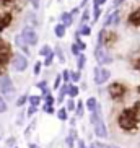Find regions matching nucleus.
I'll list each match as a JSON object with an SVG mask.
<instances>
[{"instance_id": "obj_1", "label": "nucleus", "mask_w": 140, "mask_h": 148, "mask_svg": "<svg viewBox=\"0 0 140 148\" xmlns=\"http://www.w3.org/2000/svg\"><path fill=\"white\" fill-rule=\"evenodd\" d=\"M140 122V103H135L130 108H124L117 116V125L124 132L137 130Z\"/></svg>"}, {"instance_id": "obj_2", "label": "nucleus", "mask_w": 140, "mask_h": 148, "mask_svg": "<svg viewBox=\"0 0 140 148\" xmlns=\"http://www.w3.org/2000/svg\"><path fill=\"white\" fill-rule=\"evenodd\" d=\"M116 41H117V34H116L114 31L108 29V28H101L100 33H98L96 46H103V47L109 49L116 44Z\"/></svg>"}, {"instance_id": "obj_3", "label": "nucleus", "mask_w": 140, "mask_h": 148, "mask_svg": "<svg viewBox=\"0 0 140 148\" xmlns=\"http://www.w3.org/2000/svg\"><path fill=\"white\" fill-rule=\"evenodd\" d=\"M13 51H12V46L5 39L0 38V72L5 69V65H8L12 59H13Z\"/></svg>"}, {"instance_id": "obj_4", "label": "nucleus", "mask_w": 140, "mask_h": 148, "mask_svg": "<svg viewBox=\"0 0 140 148\" xmlns=\"http://www.w3.org/2000/svg\"><path fill=\"white\" fill-rule=\"evenodd\" d=\"M108 93L113 101H122L127 95V86L122 82H113L108 86Z\"/></svg>"}, {"instance_id": "obj_5", "label": "nucleus", "mask_w": 140, "mask_h": 148, "mask_svg": "<svg viewBox=\"0 0 140 148\" xmlns=\"http://www.w3.org/2000/svg\"><path fill=\"white\" fill-rule=\"evenodd\" d=\"M0 95L5 99H12L15 96V85L8 75H0Z\"/></svg>"}, {"instance_id": "obj_6", "label": "nucleus", "mask_w": 140, "mask_h": 148, "mask_svg": "<svg viewBox=\"0 0 140 148\" xmlns=\"http://www.w3.org/2000/svg\"><path fill=\"white\" fill-rule=\"evenodd\" d=\"M95 59H96L100 67L109 65V64L114 62V57L111 56V52L106 47H103V46H96V47H95Z\"/></svg>"}, {"instance_id": "obj_7", "label": "nucleus", "mask_w": 140, "mask_h": 148, "mask_svg": "<svg viewBox=\"0 0 140 148\" xmlns=\"http://www.w3.org/2000/svg\"><path fill=\"white\" fill-rule=\"evenodd\" d=\"M111 78V70L106 67H95L93 69V82L96 85H104L106 82H109Z\"/></svg>"}, {"instance_id": "obj_8", "label": "nucleus", "mask_w": 140, "mask_h": 148, "mask_svg": "<svg viewBox=\"0 0 140 148\" xmlns=\"http://www.w3.org/2000/svg\"><path fill=\"white\" fill-rule=\"evenodd\" d=\"M12 69L15 72H25L30 65V62H28V57L25 54H20V52H15L13 54V59H12Z\"/></svg>"}, {"instance_id": "obj_9", "label": "nucleus", "mask_w": 140, "mask_h": 148, "mask_svg": "<svg viewBox=\"0 0 140 148\" xmlns=\"http://www.w3.org/2000/svg\"><path fill=\"white\" fill-rule=\"evenodd\" d=\"M20 36L25 39V42H26L30 47L31 46H38V42H39V36H38V33L34 31V28L25 26L21 29V33H20Z\"/></svg>"}, {"instance_id": "obj_10", "label": "nucleus", "mask_w": 140, "mask_h": 148, "mask_svg": "<svg viewBox=\"0 0 140 148\" xmlns=\"http://www.w3.org/2000/svg\"><path fill=\"white\" fill-rule=\"evenodd\" d=\"M119 23H121V12H119V10H114V12L106 15V20L103 21V28L117 26Z\"/></svg>"}, {"instance_id": "obj_11", "label": "nucleus", "mask_w": 140, "mask_h": 148, "mask_svg": "<svg viewBox=\"0 0 140 148\" xmlns=\"http://www.w3.org/2000/svg\"><path fill=\"white\" fill-rule=\"evenodd\" d=\"M13 21V12H0V33L5 31Z\"/></svg>"}, {"instance_id": "obj_12", "label": "nucleus", "mask_w": 140, "mask_h": 148, "mask_svg": "<svg viewBox=\"0 0 140 148\" xmlns=\"http://www.w3.org/2000/svg\"><path fill=\"white\" fill-rule=\"evenodd\" d=\"M93 132H95V135H96L98 138H108V135H109V132H108V127H106L104 121L96 122V124L93 125Z\"/></svg>"}, {"instance_id": "obj_13", "label": "nucleus", "mask_w": 140, "mask_h": 148, "mask_svg": "<svg viewBox=\"0 0 140 148\" xmlns=\"http://www.w3.org/2000/svg\"><path fill=\"white\" fill-rule=\"evenodd\" d=\"M127 23H129L130 26H134V28L140 26V7L134 8L130 13H129V16H127Z\"/></svg>"}, {"instance_id": "obj_14", "label": "nucleus", "mask_w": 140, "mask_h": 148, "mask_svg": "<svg viewBox=\"0 0 140 148\" xmlns=\"http://www.w3.org/2000/svg\"><path fill=\"white\" fill-rule=\"evenodd\" d=\"M15 46H16L18 49H20V51H21V52H25V56H30L31 54V51H30V46H28L26 42H25V39H23L21 36L18 34V36H15Z\"/></svg>"}, {"instance_id": "obj_15", "label": "nucleus", "mask_w": 140, "mask_h": 148, "mask_svg": "<svg viewBox=\"0 0 140 148\" xmlns=\"http://www.w3.org/2000/svg\"><path fill=\"white\" fill-rule=\"evenodd\" d=\"M21 0H0V8H3V12H12Z\"/></svg>"}, {"instance_id": "obj_16", "label": "nucleus", "mask_w": 140, "mask_h": 148, "mask_svg": "<svg viewBox=\"0 0 140 148\" xmlns=\"http://www.w3.org/2000/svg\"><path fill=\"white\" fill-rule=\"evenodd\" d=\"M98 106H100V103H98V99H96V98H93V96H90V98L85 101V109L90 111V114L95 112V111L98 109Z\"/></svg>"}, {"instance_id": "obj_17", "label": "nucleus", "mask_w": 140, "mask_h": 148, "mask_svg": "<svg viewBox=\"0 0 140 148\" xmlns=\"http://www.w3.org/2000/svg\"><path fill=\"white\" fill-rule=\"evenodd\" d=\"M60 23H62L65 28L72 26V23H73V16L70 15V12H64V13L60 15Z\"/></svg>"}, {"instance_id": "obj_18", "label": "nucleus", "mask_w": 140, "mask_h": 148, "mask_svg": "<svg viewBox=\"0 0 140 148\" xmlns=\"http://www.w3.org/2000/svg\"><path fill=\"white\" fill-rule=\"evenodd\" d=\"M65 33H67V28L62 25V23H57L56 26H54V34L59 38V39H64L65 38Z\"/></svg>"}, {"instance_id": "obj_19", "label": "nucleus", "mask_w": 140, "mask_h": 148, "mask_svg": "<svg viewBox=\"0 0 140 148\" xmlns=\"http://www.w3.org/2000/svg\"><path fill=\"white\" fill-rule=\"evenodd\" d=\"M41 103H43V96H39V95H31L30 99H28V104L34 106V108H39Z\"/></svg>"}, {"instance_id": "obj_20", "label": "nucleus", "mask_w": 140, "mask_h": 148, "mask_svg": "<svg viewBox=\"0 0 140 148\" xmlns=\"http://www.w3.org/2000/svg\"><path fill=\"white\" fill-rule=\"evenodd\" d=\"M77 34H80V36H90L91 34V26L90 25H80L78 26V29H77Z\"/></svg>"}, {"instance_id": "obj_21", "label": "nucleus", "mask_w": 140, "mask_h": 148, "mask_svg": "<svg viewBox=\"0 0 140 148\" xmlns=\"http://www.w3.org/2000/svg\"><path fill=\"white\" fill-rule=\"evenodd\" d=\"M83 114H85V101H78L77 103V109H75V117L80 119V117H83Z\"/></svg>"}, {"instance_id": "obj_22", "label": "nucleus", "mask_w": 140, "mask_h": 148, "mask_svg": "<svg viewBox=\"0 0 140 148\" xmlns=\"http://www.w3.org/2000/svg\"><path fill=\"white\" fill-rule=\"evenodd\" d=\"M56 116H57L59 121L65 122L67 119H69V111H67L65 108H59V109H57V112H56Z\"/></svg>"}, {"instance_id": "obj_23", "label": "nucleus", "mask_w": 140, "mask_h": 148, "mask_svg": "<svg viewBox=\"0 0 140 148\" xmlns=\"http://www.w3.org/2000/svg\"><path fill=\"white\" fill-rule=\"evenodd\" d=\"M85 65H86V56H85V54H80V56L77 57V70L82 72V70L85 69Z\"/></svg>"}, {"instance_id": "obj_24", "label": "nucleus", "mask_w": 140, "mask_h": 148, "mask_svg": "<svg viewBox=\"0 0 140 148\" xmlns=\"http://www.w3.org/2000/svg\"><path fill=\"white\" fill-rule=\"evenodd\" d=\"M78 93H80L78 86H77V85H73V83H70V86H69V93H67V96H69V98H72V99H75V98L78 96Z\"/></svg>"}, {"instance_id": "obj_25", "label": "nucleus", "mask_w": 140, "mask_h": 148, "mask_svg": "<svg viewBox=\"0 0 140 148\" xmlns=\"http://www.w3.org/2000/svg\"><path fill=\"white\" fill-rule=\"evenodd\" d=\"M54 52H56L57 60L64 65V64H65V56H64V52H62V47H60V46H56V47H54Z\"/></svg>"}, {"instance_id": "obj_26", "label": "nucleus", "mask_w": 140, "mask_h": 148, "mask_svg": "<svg viewBox=\"0 0 140 148\" xmlns=\"http://www.w3.org/2000/svg\"><path fill=\"white\" fill-rule=\"evenodd\" d=\"M51 52H54V49L51 47L49 44H44V46H41V49H39V52H38V54H39L41 57H47Z\"/></svg>"}, {"instance_id": "obj_27", "label": "nucleus", "mask_w": 140, "mask_h": 148, "mask_svg": "<svg viewBox=\"0 0 140 148\" xmlns=\"http://www.w3.org/2000/svg\"><path fill=\"white\" fill-rule=\"evenodd\" d=\"M54 59H56V52H51L47 57H44L43 65L44 67H51V65H52V62H54Z\"/></svg>"}, {"instance_id": "obj_28", "label": "nucleus", "mask_w": 140, "mask_h": 148, "mask_svg": "<svg viewBox=\"0 0 140 148\" xmlns=\"http://www.w3.org/2000/svg\"><path fill=\"white\" fill-rule=\"evenodd\" d=\"M80 78H82V72H78V70H75V72L70 73V82L73 83V85H77L80 82Z\"/></svg>"}, {"instance_id": "obj_29", "label": "nucleus", "mask_w": 140, "mask_h": 148, "mask_svg": "<svg viewBox=\"0 0 140 148\" xmlns=\"http://www.w3.org/2000/svg\"><path fill=\"white\" fill-rule=\"evenodd\" d=\"M101 13H103V10H101V7H93V13H91V18H93V21L96 23L98 20H100Z\"/></svg>"}, {"instance_id": "obj_30", "label": "nucleus", "mask_w": 140, "mask_h": 148, "mask_svg": "<svg viewBox=\"0 0 140 148\" xmlns=\"http://www.w3.org/2000/svg\"><path fill=\"white\" fill-rule=\"evenodd\" d=\"M75 44H77V46L80 47V51H82V52H83L85 49H86V44H85L83 41H82V36L77 34V33H75Z\"/></svg>"}, {"instance_id": "obj_31", "label": "nucleus", "mask_w": 140, "mask_h": 148, "mask_svg": "<svg viewBox=\"0 0 140 148\" xmlns=\"http://www.w3.org/2000/svg\"><path fill=\"white\" fill-rule=\"evenodd\" d=\"M90 16H91V10L90 8H85L83 10V15H82V20H80V25H86V21L90 20Z\"/></svg>"}, {"instance_id": "obj_32", "label": "nucleus", "mask_w": 140, "mask_h": 148, "mask_svg": "<svg viewBox=\"0 0 140 148\" xmlns=\"http://www.w3.org/2000/svg\"><path fill=\"white\" fill-rule=\"evenodd\" d=\"M69 86H70V83H62V86L59 88V96L65 98L67 93H69Z\"/></svg>"}, {"instance_id": "obj_33", "label": "nucleus", "mask_w": 140, "mask_h": 148, "mask_svg": "<svg viewBox=\"0 0 140 148\" xmlns=\"http://www.w3.org/2000/svg\"><path fill=\"white\" fill-rule=\"evenodd\" d=\"M8 111V104H7V99H5L3 96L0 95V114H3Z\"/></svg>"}, {"instance_id": "obj_34", "label": "nucleus", "mask_w": 140, "mask_h": 148, "mask_svg": "<svg viewBox=\"0 0 140 148\" xmlns=\"http://www.w3.org/2000/svg\"><path fill=\"white\" fill-rule=\"evenodd\" d=\"M65 109H67V111H73V112H75V109H77V103H75V99L69 98L67 103H65Z\"/></svg>"}, {"instance_id": "obj_35", "label": "nucleus", "mask_w": 140, "mask_h": 148, "mask_svg": "<svg viewBox=\"0 0 140 148\" xmlns=\"http://www.w3.org/2000/svg\"><path fill=\"white\" fill-rule=\"evenodd\" d=\"M28 99H30V96H28V95H21L16 99V106H18V108H23V106L28 103Z\"/></svg>"}, {"instance_id": "obj_36", "label": "nucleus", "mask_w": 140, "mask_h": 148, "mask_svg": "<svg viewBox=\"0 0 140 148\" xmlns=\"http://www.w3.org/2000/svg\"><path fill=\"white\" fill-rule=\"evenodd\" d=\"M70 73H72V70L69 69H64V72H62V82L64 83H70Z\"/></svg>"}, {"instance_id": "obj_37", "label": "nucleus", "mask_w": 140, "mask_h": 148, "mask_svg": "<svg viewBox=\"0 0 140 148\" xmlns=\"http://www.w3.org/2000/svg\"><path fill=\"white\" fill-rule=\"evenodd\" d=\"M43 111H44L46 114H56V112H57L56 108H54L52 104H46V103L43 104Z\"/></svg>"}, {"instance_id": "obj_38", "label": "nucleus", "mask_w": 140, "mask_h": 148, "mask_svg": "<svg viewBox=\"0 0 140 148\" xmlns=\"http://www.w3.org/2000/svg\"><path fill=\"white\" fill-rule=\"evenodd\" d=\"M132 67L135 70H139L140 72V52L135 54V57H134V60H132Z\"/></svg>"}, {"instance_id": "obj_39", "label": "nucleus", "mask_w": 140, "mask_h": 148, "mask_svg": "<svg viewBox=\"0 0 140 148\" xmlns=\"http://www.w3.org/2000/svg\"><path fill=\"white\" fill-rule=\"evenodd\" d=\"M34 127H36V121H33V122L30 124V125H28L26 129H25V137H26V138L30 137L31 134H33V130H34Z\"/></svg>"}, {"instance_id": "obj_40", "label": "nucleus", "mask_w": 140, "mask_h": 148, "mask_svg": "<svg viewBox=\"0 0 140 148\" xmlns=\"http://www.w3.org/2000/svg\"><path fill=\"white\" fill-rule=\"evenodd\" d=\"M62 83H64V82H62V75L59 73V75L56 77V78H54V85H52V88H54V90H59V88L62 86Z\"/></svg>"}, {"instance_id": "obj_41", "label": "nucleus", "mask_w": 140, "mask_h": 148, "mask_svg": "<svg viewBox=\"0 0 140 148\" xmlns=\"http://www.w3.org/2000/svg\"><path fill=\"white\" fill-rule=\"evenodd\" d=\"M43 62H39V60H38V62H36V64H34V67H33V73H34L36 75V77H38V75H39L41 73V70H43Z\"/></svg>"}, {"instance_id": "obj_42", "label": "nucleus", "mask_w": 140, "mask_h": 148, "mask_svg": "<svg viewBox=\"0 0 140 148\" xmlns=\"http://www.w3.org/2000/svg\"><path fill=\"white\" fill-rule=\"evenodd\" d=\"M90 148H108V145L103 143V142H100V140H95V142H91Z\"/></svg>"}, {"instance_id": "obj_43", "label": "nucleus", "mask_w": 140, "mask_h": 148, "mask_svg": "<svg viewBox=\"0 0 140 148\" xmlns=\"http://www.w3.org/2000/svg\"><path fill=\"white\" fill-rule=\"evenodd\" d=\"M43 99H44V103H46V104H56V98H54V96H52V93H51V95H47V96H46V98H43Z\"/></svg>"}, {"instance_id": "obj_44", "label": "nucleus", "mask_w": 140, "mask_h": 148, "mask_svg": "<svg viewBox=\"0 0 140 148\" xmlns=\"http://www.w3.org/2000/svg\"><path fill=\"white\" fill-rule=\"evenodd\" d=\"M80 54H83V52H82V51H80V47H78V46H77V44L73 42V44H72V56L78 57Z\"/></svg>"}, {"instance_id": "obj_45", "label": "nucleus", "mask_w": 140, "mask_h": 148, "mask_svg": "<svg viewBox=\"0 0 140 148\" xmlns=\"http://www.w3.org/2000/svg\"><path fill=\"white\" fill-rule=\"evenodd\" d=\"M36 86L39 88L41 91H44V90H47V82H46V80H41V82L36 83Z\"/></svg>"}, {"instance_id": "obj_46", "label": "nucleus", "mask_w": 140, "mask_h": 148, "mask_svg": "<svg viewBox=\"0 0 140 148\" xmlns=\"http://www.w3.org/2000/svg\"><path fill=\"white\" fill-rule=\"evenodd\" d=\"M36 112H38V108H34V106H30V108H28V111H26V116H28V117H33Z\"/></svg>"}, {"instance_id": "obj_47", "label": "nucleus", "mask_w": 140, "mask_h": 148, "mask_svg": "<svg viewBox=\"0 0 140 148\" xmlns=\"http://www.w3.org/2000/svg\"><path fill=\"white\" fill-rule=\"evenodd\" d=\"M65 143H67V147H69V148H73V143H77V140H75L73 137H70V135H69V137L65 138Z\"/></svg>"}, {"instance_id": "obj_48", "label": "nucleus", "mask_w": 140, "mask_h": 148, "mask_svg": "<svg viewBox=\"0 0 140 148\" xmlns=\"http://www.w3.org/2000/svg\"><path fill=\"white\" fill-rule=\"evenodd\" d=\"M108 0H93V7H101V5H104Z\"/></svg>"}, {"instance_id": "obj_49", "label": "nucleus", "mask_w": 140, "mask_h": 148, "mask_svg": "<svg viewBox=\"0 0 140 148\" xmlns=\"http://www.w3.org/2000/svg\"><path fill=\"white\" fill-rule=\"evenodd\" d=\"M30 3H31V7H33L34 10L39 8V0H30Z\"/></svg>"}, {"instance_id": "obj_50", "label": "nucleus", "mask_w": 140, "mask_h": 148, "mask_svg": "<svg viewBox=\"0 0 140 148\" xmlns=\"http://www.w3.org/2000/svg\"><path fill=\"white\" fill-rule=\"evenodd\" d=\"M15 142H16V138H15V137H10V138L7 140V145H8V147H13V148H15Z\"/></svg>"}, {"instance_id": "obj_51", "label": "nucleus", "mask_w": 140, "mask_h": 148, "mask_svg": "<svg viewBox=\"0 0 140 148\" xmlns=\"http://www.w3.org/2000/svg\"><path fill=\"white\" fill-rule=\"evenodd\" d=\"M23 119H25V112H21L20 116H18V119H16V124H18V125H23Z\"/></svg>"}, {"instance_id": "obj_52", "label": "nucleus", "mask_w": 140, "mask_h": 148, "mask_svg": "<svg viewBox=\"0 0 140 148\" xmlns=\"http://www.w3.org/2000/svg\"><path fill=\"white\" fill-rule=\"evenodd\" d=\"M78 13H80V7H75V8L70 10V15L72 16H75V15H78Z\"/></svg>"}, {"instance_id": "obj_53", "label": "nucleus", "mask_w": 140, "mask_h": 148, "mask_svg": "<svg viewBox=\"0 0 140 148\" xmlns=\"http://www.w3.org/2000/svg\"><path fill=\"white\" fill-rule=\"evenodd\" d=\"M77 147H78V148H86V145H85V142L82 138H78V140H77Z\"/></svg>"}, {"instance_id": "obj_54", "label": "nucleus", "mask_w": 140, "mask_h": 148, "mask_svg": "<svg viewBox=\"0 0 140 148\" xmlns=\"http://www.w3.org/2000/svg\"><path fill=\"white\" fill-rule=\"evenodd\" d=\"M126 0H113V7H119L121 3H124Z\"/></svg>"}, {"instance_id": "obj_55", "label": "nucleus", "mask_w": 140, "mask_h": 148, "mask_svg": "<svg viewBox=\"0 0 140 148\" xmlns=\"http://www.w3.org/2000/svg\"><path fill=\"white\" fill-rule=\"evenodd\" d=\"M108 148H121V147H117V145H108Z\"/></svg>"}, {"instance_id": "obj_56", "label": "nucleus", "mask_w": 140, "mask_h": 148, "mask_svg": "<svg viewBox=\"0 0 140 148\" xmlns=\"http://www.w3.org/2000/svg\"><path fill=\"white\" fill-rule=\"evenodd\" d=\"M30 148H39L38 145H34V143H30Z\"/></svg>"}, {"instance_id": "obj_57", "label": "nucleus", "mask_w": 140, "mask_h": 148, "mask_svg": "<svg viewBox=\"0 0 140 148\" xmlns=\"http://www.w3.org/2000/svg\"><path fill=\"white\" fill-rule=\"evenodd\" d=\"M137 91H139V93H140V85H139V88H137Z\"/></svg>"}, {"instance_id": "obj_58", "label": "nucleus", "mask_w": 140, "mask_h": 148, "mask_svg": "<svg viewBox=\"0 0 140 148\" xmlns=\"http://www.w3.org/2000/svg\"><path fill=\"white\" fill-rule=\"evenodd\" d=\"M86 148H90V147H86Z\"/></svg>"}, {"instance_id": "obj_59", "label": "nucleus", "mask_w": 140, "mask_h": 148, "mask_svg": "<svg viewBox=\"0 0 140 148\" xmlns=\"http://www.w3.org/2000/svg\"><path fill=\"white\" fill-rule=\"evenodd\" d=\"M15 148H18V147H15Z\"/></svg>"}]
</instances>
